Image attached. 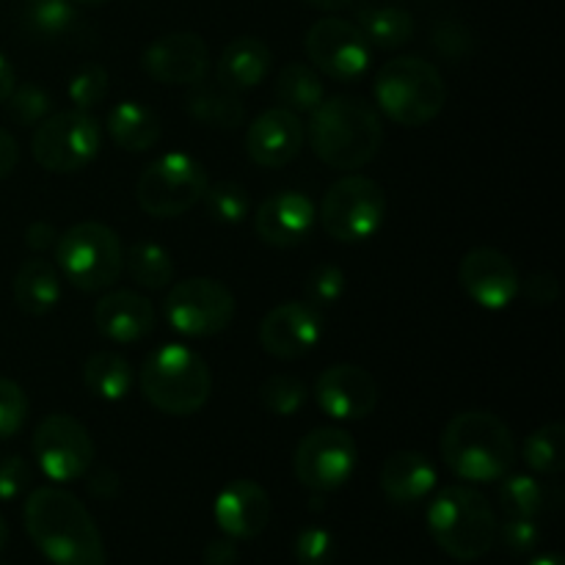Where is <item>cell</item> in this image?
<instances>
[{
	"label": "cell",
	"instance_id": "1",
	"mask_svg": "<svg viewBox=\"0 0 565 565\" xmlns=\"http://www.w3.org/2000/svg\"><path fill=\"white\" fill-rule=\"evenodd\" d=\"M25 530L53 565H105V544L88 508L58 486L33 489L25 500Z\"/></svg>",
	"mask_w": 565,
	"mask_h": 565
},
{
	"label": "cell",
	"instance_id": "2",
	"mask_svg": "<svg viewBox=\"0 0 565 565\" xmlns=\"http://www.w3.org/2000/svg\"><path fill=\"white\" fill-rule=\"evenodd\" d=\"M312 152L337 171H359L373 163L384 143V125L370 103L351 94L323 99L307 125Z\"/></svg>",
	"mask_w": 565,
	"mask_h": 565
},
{
	"label": "cell",
	"instance_id": "3",
	"mask_svg": "<svg viewBox=\"0 0 565 565\" xmlns=\"http://www.w3.org/2000/svg\"><path fill=\"white\" fill-rule=\"evenodd\" d=\"M439 450L447 469L469 483H494L505 478L519 458L513 430L483 408L456 414L441 434Z\"/></svg>",
	"mask_w": 565,
	"mask_h": 565
},
{
	"label": "cell",
	"instance_id": "4",
	"mask_svg": "<svg viewBox=\"0 0 565 565\" xmlns=\"http://www.w3.org/2000/svg\"><path fill=\"white\" fill-rule=\"evenodd\" d=\"M428 530L445 555L472 563L494 550L500 522L494 505L478 489L447 486L430 500Z\"/></svg>",
	"mask_w": 565,
	"mask_h": 565
},
{
	"label": "cell",
	"instance_id": "5",
	"mask_svg": "<svg viewBox=\"0 0 565 565\" xmlns=\"http://www.w3.org/2000/svg\"><path fill=\"white\" fill-rule=\"evenodd\" d=\"M143 401L169 417L202 412L213 392L207 362L180 342L160 345L141 364Z\"/></svg>",
	"mask_w": 565,
	"mask_h": 565
},
{
	"label": "cell",
	"instance_id": "6",
	"mask_svg": "<svg viewBox=\"0 0 565 565\" xmlns=\"http://www.w3.org/2000/svg\"><path fill=\"white\" fill-rule=\"evenodd\" d=\"M375 103L395 125L423 127L441 114L447 86L441 72L419 55H397L375 75Z\"/></svg>",
	"mask_w": 565,
	"mask_h": 565
},
{
	"label": "cell",
	"instance_id": "7",
	"mask_svg": "<svg viewBox=\"0 0 565 565\" xmlns=\"http://www.w3.org/2000/svg\"><path fill=\"white\" fill-rule=\"evenodd\" d=\"M61 279L83 292H103L119 281L125 270V248L119 235L103 221H81L55 243Z\"/></svg>",
	"mask_w": 565,
	"mask_h": 565
},
{
	"label": "cell",
	"instance_id": "8",
	"mask_svg": "<svg viewBox=\"0 0 565 565\" xmlns=\"http://www.w3.org/2000/svg\"><path fill=\"white\" fill-rule=\"evenodd\" d=\"M386 193L364 174H348L337 180L320 202L318 221L329 237L340 243L370 241L384 226Z\"/></svg>",
	"mask_w": 565,
	"mask_h": 565
},
{
	"label": "cell",
	"instance_id": "9",
	"mask_svg": "<svg viewBox=\"0 0 565 565\" xmlns=\"http://www.w3.org/2000/svg\"><path fill=\"white\" fill-rule=\"evenodd\" d=\"M103 147V127L88 110H58L36 125L31 138L33 160L50 174H75L86 169Z\"/></svg>",
	"mask_w": 565,
	"mask_h": 565
},
{
	"label": "cell",
	"instance_id": "10",
	"mask_svg": "<svg viewBox=\"0 0 565 565\" xmlns=\"http://www.w3.org/2000/svg\"><path fill=\"white\" fill-rule=\"evenodd\" d=\"M210 180L204 166L185 152L160 154L138 177V207L152 218H177L202 202Z\"/></svg>",
	"mask_w": 565,
	"mask_h": 565
},
{
	"label": "cell",
	"instance_id": "11",
	"mask_svg": "<svg viewBox=\"0 0 565 565\" xmlns=\"http://www.w3.org/2000/svg\"><path fill=\"white\" fill-rule=\"evenodd\" d=\"M163 312L171 329L185 337L204 340V337H215L230 329L237 303L224 281L193 276V279L171 285L163 301Z\"/></svg>",
	"mask_w": 565,
	"mask_h": 565
},
{
	"label": "cell",
	"instance_id": "12",
	"mask_svg": "<svg viewBox=\"0 0 565 565\" xmlns=\"http://www.w3.org/2000/svg\"><path fill=\"white\" fill-rule=\"evenodd\" d=\"M31 450L44 478L55 480V483H75V480L86 478L94 456H97L86 425L70 414L44 417L33 430Z\"/></svg>",
	"mask_w": 565,
	"mask_h": 565
},
{
	"label": "cell",
	"instance_id": "13",
	"mask_svg": "<svg viewBox=\"0 0 565 565\" xmlns=\"http://www.w3.org/2000/svg\"><path fill=\"white\" fill-rule=\"evenodd\" d=\"M356 461L359 450L353 436L334 425H326V428L309 430L298 441L292 469L303 489L315 491V494H329L351 480Z\"/></svg>",
	"mask_w": 565,
	"mask_h": 565
},
{
	"label": "cell",
	"instance_id": "14",
	"mask_svg": "<svg viewBox=\"0 0 565 565\" xmlns=\"http://www.w3.org/2000/svg\"><path fill=\"white\" fill-rule=\"evenodd\" d=\"M303 47L315 70L340 83L359 81L370 70V58H373L362 28L342 17H323L315 22L307 31Z\"/></svg>",
	"mask_w": 565,
	"mask_h": 565
},
{
	"label": "cell",
	"instance_id": "15",
	"mask_svg": "<svg viewBox=\"0 0 565 565\" xmlns=\"http://www.w3.org/2000/svg\"><path fill=\"white\" fill-rule=\"evenodd\" d=\"M458 281L478 307L491 309V312L511 307L522 287V276L511 257L502 254L500 248L486 246L463 254L461 265H458Z\"/></svg>",
	"mask_w": 565,
	"mask_h": 565
},
{
	"label": "cell",
	"instance_id": "16",
	"mask_svg": "<svg viewBox=\"0 0 565 565\" xmlns=\"http://www.w3.org/2000/svg\"><path fill=\"white\" fill-rule=\"evenodd\" d=\"M141 66L163 86H196L210 72V50L199 33H163L143 50Z\"/></svg>",
	"mask_w": 565,
	"mask_h": 565
},
{
	"label": "cell",
	"instance_id": "17",
	"mask_svg": "<svg viewBox=\"0 0 565 565\" xmlns=\"http://www.w3.org/2000/svg\"><path fill=\"white\" fill-rule=\"evenodd\" d=\"M323 337V315L307 301H285L270 309L259 323V345L274 359H301Z\"/></svg>",
	"mask_w": 565,
	"mask_h": 565
},
{
	"label": "cell",
	"instance_id": "18",
	"mask_svg": "<svg viewBox=\"0 0 565 565\" xmlns=\"http://www.w3.org/2000/svg\"><path fill=\"white\" fill-rule=\"evenodd\" d=\"M315 401L331 419H364L379 406V384L356 364H331L315 381Z\"/></svg>",
	"mask_w": 565,
	"mask_h": 565
},
{
	"label": "cell",
	"instance_id": "19",
	"mask_svg": "<svg viewBox=\"0 0 565 565\" xmlns=\"http://www.w3.org/2000/svg\"><path fill=\"white\" fill-rule=\"evenodd\" d=\"M318 207L301 191H276L265 199L254 215V230L263 243L274 248H296L312 235Z\"/></svg>",
	"mask_w": 565,
	"mask_h": 565
},
{
	"label": "cell",
	"instance_id": "20",
	"mask_svg": "<svg viewBox=\"0 0 565 565\" xmlns=\"http://www.w3.org/2000/svg\"><path fill=\"white\" fill-rule=\"evenodd\" d=\"M303 141H307V125L301 116L276 105L252 121L246 132V152L263 169H281L298 158Z\"/></svg>",
	"mask_w": 565,
	"mask_h": 565
},
{
	"label": "cell",
	"instance_id": "21",
	"mask_svg": "<svg viewBox=\"0 0 565 565\" xmlns=\"http://www.w3.org/2000/svg\"><path fill=\"white\" fill-rule=\"evenodd\" d=\"M270 505L268 491L254 480L241 478L226 483L213 502V519L224 535L235 541H252L268 527Z\"/></svg>",
	"mask_w": 565,
	"mask_h": 565
},
{
	"label": "cell",
	"instance_id": "22",
	"mask_svg": "<svg viewBox=\"0 0 565 565\" xmlns=\"http://www.w3.org/2000/svg\"><path fill=\"white\" fill-rule=\"evenodd\" d=\"M154 307L147 296L132 290L105 292L94 307V326L116 345L141 342L154 331Z\"/></svg>",
	"mask_w": 565,
	"mask_h": 565
},
{
	"label": "cell",
	"instance_id": "23",
	"mask_svg": "<svg viewBox=\"0 0 565 565\" xmlns=\"http://www.w3.org/2000/svg\"><path fill=\"white\" fill-rule=\"evenodd\" d=\"M434 461L425 452L417 450H397L384 461L379 475L381 491L395 505H417V502L428 500L436 489Z\"/></svg>",
	"mask_w": 565,
	"mask_h": 565
},
{
	"label": "cell",
	"instance_id": "24",
	"mask_svg": "<svg viewBox=\"0 0 565 565\" xmlns=\"http://www.w3.org/2000/svg\"><path fill=\"white\" fill-rule=\"evenodd\" d=\"M274 55L270 47L257 36H237L232 39L218 55V66H215V77L218 86L226 92H248V88L259 86L268 77Z\"/></svg>",
	"mask_w": 565,
	"mask_h": 565
},
{
	"label": "cell",
	"instance_id": "25",
	"mask_svg": "<svg viewBox=\"0 0 565 565\" xmlns=\"http://www.w3.org/2000/svg\"><path fill=\"white\" fill-rule=\"evenodd\" d=\"M105 130H108L110 141L125 149V152H147L160 141L163 125H160L158 114L152 108L136 103V99H125V103H116L108 110Z\"/></svg>",
	"mask_w": 565,
	"mask_h": 565
},
{
	"label": "cell",
	"instance_id": "26",
	"mask_svg": "<svg viewBox=\"0 0 565 565\" xmlns=\"http://www.w3.org/2000/svg\"><path fill=\"white\" fill-rule=\"evenodd\" d=\"M14 303L25 315L42 318L53 312L61 301V274L47 259H25L11 281Z\"/></svg>",
	"mask_w": 565,
	"mask_h": 565
},
{
	"label": "cell",
	"instance_id": "27",
	"mask_svg": "<svg viewBox=\"0 0 565 565\" xmlns=\"http://www.w3.org/2000/svg\"><path fill=\"white\" fill-rule=\"evenodd\" d=\"M185 108L199 125L213 130H237L246 121V105L235 92H226L224 86H204V81L191 86Z\"/></svg>",
	"mask_w": 565,
	"mask_h": 565
},
{
	"label": "cell",
	"instance_id": "28",
	"mask_svg": "<svg viewBox=\"0 0 565 565\" xmlns=\"http://www.w3.org/2000/svg\"><path fill=\"white\" fill-rule=\"evenodd\" d=\"M83 386L92 392L97 401L116 403L125 401L132 390V367L121 353L97 351L83 362Z\"/></svg>",
	"mask_w": 565,
	"mask_h": 565
},
{
	"label": "cell",
	"instance_id": "29",
	"mask_svg": "<svg viewBox=\"0 0 565 565\" xmlns=\"http://www.w3.org/2000/svg\"><path fill=\"white\" fill-rule=\"evenodd\" d=\"M356 25L367 36L370 47L401 50L414 36L412 11L401 6H362L356 11Z\"/></svg>",
	"mask_w": 565,
	"mask_h": 565
},
{
	"label": "cell",
	"instance_id": "30",
	"mask_svg": "<svg viewBox=\"0 0 565 565\" xmlns=\"http://www.w3.org/2000/svg\"><path fill=\"white\" fill-rule=\"evenodd\" d=\"M276 99L281 103V108L292 110L298 116L312 114L326 99L323 77L309 64L290 61V64L281 66L279 77H276Z\"/></svg>",
	"mask_w": 565,
	"mask_h": 565
},
{
	"label": "cell",
	"instance_id": "31",
	"mask_svg": "<svg viewBox=\"0 0 565 565\" xmlns=\"http://www.w3.org/2000/svg\"><path fill=\"white\" fill-rule=\"evenodd\" d=\"M127 274L147 290H166L174 281V259L160 243L136 241L127 248Z\"/></svg>",
	"mask_w": 565,
	"mask_h": 565
},
{
	"label": "cell",
	"instance_id": "32",
	"mask_svg": "<svg viewBox=\"0 0 565 565\" xmlns=\"http://www.w3.org/2000/svg\"><path fill=\"white\" fill-rule=\"evenodd\" d=\"M77 22L75 0H25L22 25L42 39H58L70 33Z\"/></svg>",
	"mask_w": 565,
	"mask_h": 565
},
{
	"label": "cell",
	"instance_id": "33",
	"mask_svg": "<svg viewBox=\"0 0 565 565\" xmlns=\"http://www.w3.org/2000/svg\"><path fill=\"white\" fill-rule=\"evenodd\" d=\"M563 452H565L563 423L541 425V428H535L522 445L524 463L539 475H561L565 467Z\"/></svg>",
	"mask_w": 565,
	"mask_h": 565
},
{
	"label": "cell",
	"instance_id": "34",
	"mask_svg": "<svg viewBox=\"0 0 565 565\" xmlns=\"http://www.w3.org/2000/svg\"><path fill=\"white\" fill-rule=\"evenodd\" d=\"M500 508L505 519H539L546 505V491L533 475H511L500 478Z\"/></svg>",
	"mask_w": 565,
	"mask_h": 565
},
{
	"label": "cell",
	"instance_id": "35",
	"mask_svg": "<svg viewBox=\"0 0 565 565\" xmlns=\"http://www.w3.org/2000/svg\"><path fill=\"white\" fill-rule=\"evenodd\" d=\"M307 384H303L301 379H296V375L287 373L270 375V379L259 386V403H263L270 414H276V417H292V414H298L303 408V403H307Z\"/></svg>",
	"mask_w": 565,
	"mask_h": 565
},
{
	"label": "cell",
	"instance_id": "36",
	"mask_svg": "<svg viewBox=\"0 0 565 565\" xmlns=\"http://www.w3.org/2000/svg\"><path fill=\"white\" fill-rule=\"evenodd\" d=\"M204 207L221 224H241L252 213V196L241 182H215L202 196Z\"/></svg>",
	"mask_w": 565,
	"mask_h": 565
},
{
	"label": "cell",
	"instance_id": "37",
	"mask_svg": "<svg viewBox=\"0 0 565 565\" xmlns=\"http://www.w3.org/2000/svg\"><path fill=\"white\" fill-rule=\"evenodd\" d=\"M50 108H53V99L39 83H20V86L11 88L9 99H6V110H9L11 119L25 127L47 119Z\"/></svg>",
	"mask_w": 565,
	"mask_h": 565
},
{
	"label": "cell",
	"instance_id": "38",
	"mask_svg": "<svg viewBox=\"0 0 565 565\" xmlns=\"http://www.w3.org/2000/svg\"><path fill=\"white\" fill-rule=\"evenodd\" d=\"M345 270L337 268V265H318L312 274L307 276L303 281V296H307V303L312 307L326 309V307H334L337 301L342 298L345 292Z\"/></svg>",
	"mask_w": 565,
	"mask_h": 565
},
{
	"label": "cell",
	"instance_id": "39",
	"mask_svg": "<svg viewBox=\"0 0 565 565\" xmlns=\"http://www.w3.org/2000/svg\"><path fill=\"white\" fill-rule=\"evenodd\" d=\"M108 97V70L99 64H88L77 70L70 81V103L77 110L97 108Z\"/></svg>",
	"mask_w": 565,
	"mask_h": 565
},
{
	"label": "cell",
	"instance_id": "40",
	"mask_svg": "<svg viewBox=\"0 0 565 565\" xmlns=\"http://www.w3.org/2000/svg\"><path fill=\"white\" fill-rule=\"evenodd\" d=\"M28 412H31V403H28L25 390L17 381L0 379V441L20 434Z\"/></svg>",
	"mask_w": 565,
	"mask_h": 565
},
{
	"label": "cell",
	"instance_id": "41",
	"mask_svg": "<svg viewBox=\"0 0 565 565\" xmlns=\"http://www.w3.org/2000/svg\"><path fill=\"white\" fill-rule=\"evenodd\" d=\"M430 44H434L441 58L461 61L475 50V36L463 22L439 20L430 28Z\"/></svg>",
	"mask_w": 565,
	"mask_h": 565
},
{
	"label": "cell",
	"instance_id": "42",
	"mask_svg": "<svg viewBox=\"0 0 565 565\" xmlns=\"http://www.w3.org/2000/svg\"><path fill=\"white\" fill-rule=\"evenodd\" d=\"M296 561L298 565H331L337 555L334 535L326 527H307L296 535Z\"/></svg>",
	"mask_w": 565,
	"mask_h": 565
},
{
	"label": "cell",
	"instance_id": "43",
	"mask_svg": "<svg viewBox=\"0 0 565 565\" xmlns=\"http://www.w3.org/2000/svg\"><path fill=\"white\" fill-rule=\"evenodd\" d=\"M33 483L31 463L22 456H0V502H14Z\"/></svg>",
	"mask_w": 565,
	"mask_h": 565
},
{
	"label": "cell",
	"instance_id": "44",
	"mask_svg": "<svg viewBox=\"0 0 565 565\" xmlns=\"http://www.w3.org/2000/svg\"><path fill=\"white\" fill-rule=\"evenodd\" d=\"M497 539H502V544L516 555H527L541 541L539 522L535 519H505V524L497 530Z\"/></svg>",
	"mask_w": 565,
	"mask_h": 565
},
{
	"label": "cell",
	"instance_id": "45",
	"mask_svg": "<svg viewBox=\"0 0 565 565\" xmlns=\"http://www.w3.org/2000/svg\"><path fill=\"white\" fill-rule=\"evenodd\" d=\"M519 292H524L527 301L535 303V307H552L561 298V281L550 270H535L522 281Z\"/></svg>",
	"mask_w": 565,
	"mask_h": 565
},
{
	"label": "cell",
	"instance_id": "46",
	"mask_svg": "<svg viewBox=\"0 0 565 565\" xmlns=\"http://www.w3.org/2000/svg\"><path fill=\"white\" fill-rule=\"evenodd\" d=\"M25 243L31 252L44 254L50 248H55V243H58V230L53 224H47V221H33L25 232Z\"/></svg>",
	"mask_w": 565,
	"mask_h": 565
},
{
	"label": "cell",
	"instance_id": "47",
	"mask_svg": "<svg viewBox=\"0 0 565 565\" xmlns=\"http://www.w3.org/2000/svg\"><path fill=\"white\" fill-rule=\"evenodd\" d=\"M237 541L224 535V539H213L204 546V565H237Z\"/></svg>",
	"mask_w": 565,
	"mask_h": 565
},
{
	"label": "cell",
	"instance_id": "48",
	"mask_svg": "<svg viewBox=\"0 0 565 565\" xmlns=\"http://www.w3.org/2000/svg\"><path fill=\"white\" fill-rule=\"evenodd\" d=\"M119 489L121 480L110 467H99L97 472L88 478V491H92L97 500H114V497H119Z\"/></svg>",
	"mask_w": 565,
	"mask_h": 565
},
{
	"label": "cell",
	"instance_id": "49",
	"mask_svg": "<svg viewBox=\"0 0 565 565\" xmlns=\"http://www.w3.org/2000/svg\"><path fill=\"white\" fill-rule=\"evenodd\" d=\"M17 163H20V147H17V138L9 130L0 127V180L14 174Z\"/></svg>",
	"mask_w": 565,
	"mask_h": 565
},
{
	"label": "cell",
	"instance_id": "50",
	"mask_svg": "<svg viewBox=\"0 0 565 565\" xmlns=\"http://www.w3.org/2000/svg\"><path fill=\"white\" fill-rule=\"evenodd\" d=\"M17 86V75H14V66L9 64V58H6L3 53H0V105L9 99L11 88Z\"/></svg>",
	"mask_w": 565,
	"mask_h": 565
},
{
	"label": "cell",
	"instance_id": "51",
	"mask_svg": "<svg viewBox=\"0 0 565 565\" xmlns=\"http://www.w3.org/2000/svg\"><path fill=\"white\" fill-rule=\"evenodd\" d=\"M307 6H312V9H320V11H340L345 9V6H351L353 0H303Z\"/></svg>",
	"mask_w": 565,
	"mask_h": 565
},
{
	"label": "cell",
	"instance_id": "52",
	"mask_svg": "<svg viewBox=\"0 0 565 565\" xmlns=\"http://www.w3.org/2000/svg\"><path fill=\"white\" fill-rule=\"evenodd\" d=\"M527 565H563V557L557 552H546V555L533 557Z\"/></svg>",
	"mask_w": 565,
	"mask_h": 565
},
{
	"label": "cell",
	"instance_id": "53",
	"mask_svg": "<svg viewBox=\"0 0 565 565\" xmlns=\"http://www.w3.org/2000/svg\"><path fill=\"white\" fill-rule=\"evenodd\" d=\"M6 544H9V524H6L3 513H0V552L6 550Z\"/></svg>",
	"mask_w": 565,
	"mask_h": 565
},
{
	"label": "cell",
	"instance_id": "54",
	"mask_svg": "<svg viewBox=\"0 0 565 565\" xmlns=\"http://www.w3.org/2000/svg\"><path fill=\"white\" fill-rule=\"evenodd\" d=\"M75 3H83V6H103V3H110V0H75Z\"/></svg>",
	"mask_w": 565,
	"mask_h": 565
}]
</instances>
